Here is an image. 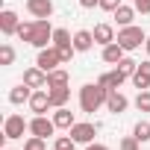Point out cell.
I'll list each match as a JSON object with an SVG mask.
<instances>
[{"mask_svg":"<svg viewBox=\"0 0 150 150\" xmlns=\"http://www.w3.org/2000/svg\"><path fill=\"white\" fill-rule=\"evenodd\" d=\"M33 91H35V88H30L27 83H21V86H15V88L9 91V103H15V106H21V103H30Z\"/></svg>","mask_w":150,"mask_h":150,"instance_id":"21","label":"cell"},{"mask_svg":"<svg viewBox=\"0 0 150 150\" xmlns=\"http://www.w3.org/2000/svg\"><path fill=\"white\" fill-rule=\"evenodd\" d=\"M106 97H109V88H103L100 83H86L80 88V109L94 115L100 106H106Z\"/></svg>","mask_w":150,"mask_h":150,"instance_id":"1","label":"cell"},{"mask_svg":"<svg viewBox=\"0 0 150 150\" xmlns=\"http://www.w3.org/2000/svg\"><path fill=\"white\" fill-rule=\"evenodd\" d=\"M97 129H100V124H91V121H77L68 132H71V138L77 141V144H91L94 141V135H97Z\"/></svg>","mask_w":150,"mask_h":150,"instance_id":"4","label":"cell"},{"mask_svg":"<svg viewBox=\"0 0 150 150\" xmlns=\"http://www.w3.org/2000/svg\"><path fill=\"white\" fill-rule=\"evenodd\" d=\"M132 86H135L138 91L150 88V56H147L144 62H138V68H135V74H132Z\"/></svg>","mask_w":150,"mask_h":150,"instance_id":"10","label":"cell"},{"mask_svg":"<svg viewBox=\"0 0 150 150\" xmlns=\"http://www.w3.org/2000/svg\"><path fill=\"white\" fill-rule=\"evenodd\" d=\"M83 9H100V0H77Z\"/></svg>","mask_w":150,"mask_h":150,"instance_id":"35","label":"cell"},{"mask_svg":"<svg viewBox=\"0 0 150 150\" xmlns=\"http://www.w3.org/2000/svg\"><path fill=\"white\" fill-rule=\"evenodd\" d=\"M18 27H21V21H18V15H15L12 9H3V12H0V33H3V35H15Z\"/></svg>","mask_w":150,"mask_h":150,"instance_id":"13","label":"cell"},{"mask_svg":"<svg viewBox=\"0 0 150 150\" xmlns=\"http://www.w3.org/2000/svg\"><path fill=\"white\" fill-rule=\"evenodd\" d=\"M33 47H50L53 44V27H50V18H35V30H33Z\"/></svg>","mask_w":150,"mask_h":150,"instance_id":"3","label":"cell"},{"mask_svg":"<svg viewBox=\"0 0 150 150\" xmlns=\"http://www.w3.org/2000/svg\"><path fill=\"white\" fill-rule=\"evenodd\" d=\"M27 12L33 18H50L53 15V3L50 0H27Z\"/></svg>","mask_w":150,"mask_h":150,"instance_id":"15","label":"cell"},{"mask_svg":"<svg viewBox=\"0 0 150 150\" xmlns=\"http://www.w3.org/2000/svg\"><path fill=\"white\" fill-rule=\"evenodd\" d=\"M24 132H30V121H24V115H9L3 121V138L15 141V138H24Z\"/></svg>","mask_w":150,"mask_h":150,"instance_id":"5","label":"cell"},{"mask_svg":"<svg viewBox=\"0 0 150 150\" xmlns=\"http://www.w3.org/2000/svg\"><path fill=\"white\" fill-rule=\"evenodd\" d=\"M47 138H38V135H30L27 141H24V150H47V144H44Z\"/></svg>","mask_w":150,"mask_h":150,"instance_id":"30","label":"cell"},{"mask_svg":"<svg viewBox=\"0 0 150 150\" xmlns=\"http://www.w3.org/2000/svg\"><path fill=\"white\" fill-rule=\"evenodd\" d=\"M3 150H12V147H3Z\"/></svg>","mask_w":150,"mask_h":150,"instance_id":"38","label":"cell"},{"mask_svg":"<svg viewBox=\"0 0 150 150\" xmlns=\"http://www.w3.org/2000/svg\"><path fill=\"white\" fill-rule=\"evenodd\" d=\"M132 6H135V12L150 15V0H132Z\"/></svg>","mask_w":150,"mask_h":150,"instance_id":"34","label":"cell"},{"mask_svg":"<svg viewBox=\"0 0 150 150\" xmlns=\"http://www.w3.org/2000/svg\"><path fill=\"white\" fill-rule=\"evenodd\" d=\"M53 47H74V35L65 27H56L53 30Z\"/></svg>","mask_w":150,"mask_h":150,"instance_id":"22","label":"cell"},{"mask_svg":"<svg viewBox=\"0 0 150 150\" xmlns=\"http://www.w3.org/2000/svg\"><path fill=\"white\" fill-rule=\"evenodd\" d=\"M97 41H94V33L91 30H77L74 33V47H77V53H86V50H91Z\"/></svg>","mask_w":150,"mask_h":150,"instance_id":"16","label":"cell"},{"mask_svg":"<svg viewBox=\"0 0 150 150\" xmlns=\"http://www.w3.org/2000/svg\"><path fill=\"white\" fill-rule=\"evenodd\" d=\"M127 80H129V77H127V74H124L121 68H112V71H106V74H100V80H97V83H100L103 88H109V91H115V88H121V86H124Z\"/></svg>","mask_w":150,"mask_h":150,"instance_id":"8","label":"cell"},{"mask_svg":"<svg viewBox=\"0 0 150 150\" xmlns=\"http://www.w3.org/2000/svg\"><path fill=\"white\" fill-rule=\"evenodd\" d=\"M74 147H77V141L71 138V132H68V135H59V138L53 141V150H74Z\"/></svg>","mask_w":150,"mask_h":150,"instance_id":"28","label":"cell"},{"mask_svg":"<svg viewBox=\"0 0 150 150\" xmlns=\"http://www.w3.org/2000/svg\"><path fill=\"white\" fill-rule=\"evenodd\" d=\"M47 109H53V106H50V94H47V88H35L33 97H30V112L44 115Z\"/></svg>","mask_w":150,"mask_h":150,"instance_id":"9","label":"cell"},{"mask_svg":"<svg viewBox=\"0 0 150 150\" xmlns=\"http://www.w3.org/2000/svg\"><path fill=\"white\" fill-rule=\"evenodd\" d=\"M121 3H124V0H100V9H103V12H115Z\"/></svg>","mask_w":150,"mask_h":150,"instance_id":"33","label":"cell"},{"mask_svg":"<svg viewBox=\"0 0 150 150\" xmlns=\"http://www.w3.org/2000/svg\"><path fill=\"white\" fill-rule=\"evenodd\" d=\"M56 50H59V56H62V65H71L74 53H77V47H56Z\"/></svg>","mask_w":150,"mask_h":150,"instance_id":"32","label":"cell"},{"mask_svg":"<svg viewBox=\"0 0 150 150\" xmlns=\"http://www.w3.org/2000/svg\"><path fill=\"white\" fill-rule=\"evenodd\" d=\"M35 65H38L41 71H47V74H50V71H56V68L62 65V56H59V50L50 44V47H41V50H38V56H35Z\"/></svg>","mask_w":150,"mask_h":150,"instance_id":"6","label":"cell"},{"mask_svg":"<svg viewBox=\"0 0 150 150\" xmlns=\"http://www.w3.org/2000/svg\"><path fill=\"white\" fill-rule=\"evenodd\" d=\"M91 33H94V41H97L100 47H106V44H112V41L118 38V35H115V30H112V24H97Z\"/></svg>","mask_w":150,"mask_h":150,"instance_id":"19","label":"cell"},{"mask_svg":"<svg viewBox=\"0 0 150 150\" xmlns=\"http://www.w3.org/2000/svg\"><path fill=\"white\" fill-rule=\"evenodd\" d=\"M112 15H115V24H118V30H121V27H129V24L135 21V6H127V3H121V6H118Z\"/></svg>","mask_w":150,"mask_h":150,"instance_id":"18","label":"cell"},{"mask_svg":"<svg viewBox=\"0 0 150 150\" xmlns=\"http://www.w3.org/2000/svg\"><path fill=\"white\" fill-rule=\"evenodd\" d=\"M24 83L30 88H47V71H41L38 65L35 68H27L24 71Z\"/></svg>","mask_w":150,"mask_h":150,"instance_id":"12","label":"cell"},{"mask_svg":"<svg viewBox=\"0 0 150 150\" xmlns=\"http://www.w3.org/2000/svg\"><path fill=\"white\" fill-rule=\"evenodd\" d=\"M121 150H138L141 147V141L135 138V135H127V138H121V144H118Z\"/></svg>","mask_w":150,"mask_h":150,"instance_id":"31","label":"cell"},{"mask_svg":"<svg viewBox=\"0 0 150 150\" xmlns=\"http://www.w3.org/2000/svg\"><path fill=\"white\" fill-rule=\"evenodd\" d=\"M127 53H132V50H138L144 41H147V33L141 30V27H135V24H129V27H121L118 30V38H115Z\"/></svg>","mask_w":150,"mask_h":150,"instance_id":"2","label":"cell"},{"mask_svg":"<svg viewBox=\"0 0 150 150\" xmlns=\"http://www.w3.org/2000/svg\"><path fill=\"white\" fill-rule=\"evenodd\" d=\"M12 62H15V47L3 41L0 44V65H12Z\"/></svg>","mask_w":150,"mask_h":150,"instance_id":"26","label":"cell"},{"mask_svg":"<svg viewBox=\"0 0 150 150\" xmlns=\"http://www.w3.org/2000/svg\"><path fill=\"white\" fill-rule=\"evenodd\" d=\"M56 129H59V127H56V124H53V118H47V115H35V118L30 121V135H38V138H50Z\"/></svg>","mask_w":150,"mask_h":150,"instance_id":"7","label":"cell"},{"mask_svg":"<svg viewBox=\"0 0 150 150\" xmlns=\"http://www.w3.org/2000/svg\"><path fill=\"white\" fill-rule=\"evenodd\" d=\"M53 124L59 129H71L74 124H77V118H74V112L68 106H62V109H53Z\"/></svg>","mask_w":150,"mask_h":150,"instance_id":"17","label":"cell"},{"mask_svg":"<svg viewBox=\"0 0 150 150\" xmlns=\"http://www.w3.org/2000/svg\"><path fill=\"white\" fill-rule=\"evenodd\" d=\"M144 50H147V56H150V35H147V41H144Z\"/></svg>","mask_w":150,"mask_h":150,"instance_id":"37","label":"cell"},{"mask_svg":"<svg viewBox=\"0 0 150 150\" xmlns=\"http://www.w3.org/2000/svg\"><path fill=\"white\" fill-rule=\"evenodd\" d=\"M124 56H127V50H124L118 41H112V44H106V47H103V62H106V65H118Z\"/></svg>","mask_w":150,"mask_h":150,"instance_id":"20","label":"cell"},{"mask_svg":"<svg viewBox=\"0 0 150 150\" xmlns=\"http://www.w3.org/2000/svg\"><path fill=\"white\" fill-rule=\"evenodd\" d=\"M47 94H50V106L53 109H62L71 100V88L68 86H47Z\"/></svg>","mask_w":150,"mask_h":150,"instance_id":"11","label":"cell"},{"mask_svg":"<svg viewBox=\"0 0 150 150\" xmlns=\"http://www.w3.org/2000/svg\"><path fill=\"white\" fill-rule=\"evenodd\" d=\"M86 150H109V147L100 144V141H91V144H86Z\"/></svg>","mask_w":150,"mask_h":150,"instance_id":"36","label":"cell"},{"mask_svg":"<svg viewBox=\"0 0 150 150\" xmlns=\"http://www.w3.org/2000/svg\"><path fill=\"white\" fill-rule=\"evenodd\" d=\"M115 68H121V71L127 74V77L132 80V74H135V68H138V62H135V59H129V56H124V59H121V62H118Z\"/></svg>","mask_w":150,"mask_h":150,"instance_id":"27","label":"cell"},{"mask_svg":"<svg viewBox=\"0 0 150 150\" xmlns=\"http://www.w3.org/2000/svg\"><path fill=\"white\" fill-rule=\"evenodd\" d=\"M33 30H35V18H33V21H21V27H18V33H15V35H18L21 41H27V44H30V41H33Z\"/></svg>","mask_w":150,"mask_h":150,"instance_id":"24","label":"cell"},{"mask_svg":"<svg viewBox=\"0 0 150 150\" xmlns=\"http://www.w3.org/2000/svg\"><path fill=\"white\" fill-rule=\"evenodd\" d=\"M68 83H71V74L65 68H56L47 74V86H68Z\"/></svg>","mask_w":150,"mask_h":150,"instance_id":"23","label":"cell"},{"mask_svg":"<svg viewBox=\"0 0 150 150\" xmlns=\"http://www.w3.org/2000/svg\"><path fill=\"white\" fill-rule=\"evenodd\" d=\"M135 109H138V112H150V88L138 91V97H135Z\"/></svg>","mask_w":150,"mask_h":150,"instance_id":"29","label":"cell"},{"mask_svg":"<svg viewBox=\"0 0 150 150\" xmlns=\"http://www.w3.org/2000/svg\"><path fill=\"white\" fill-rule=\"evenodd\" d=\"M132 135H135L141 144H147V141H150V121H138V124L132 127Z\"/></svg>","mask_w":150,"mask_h":150,"instance_id":"25","label":"cell"},{"mask_svg":"<svg viewBox=\"0 0 150 150\" xmlns=\"http://www.w3.org/2000/svg\"><path fill=\"white\" fill-rule=\"evenodd\" d=\"M127 106H129V100L115 88V91H109V97H106V109L112 112V115H124L127 112Z\"/></svg>","mask_w":150,"mask_h":150,"instance_id":"14","label":"cell"}]
</instances>
